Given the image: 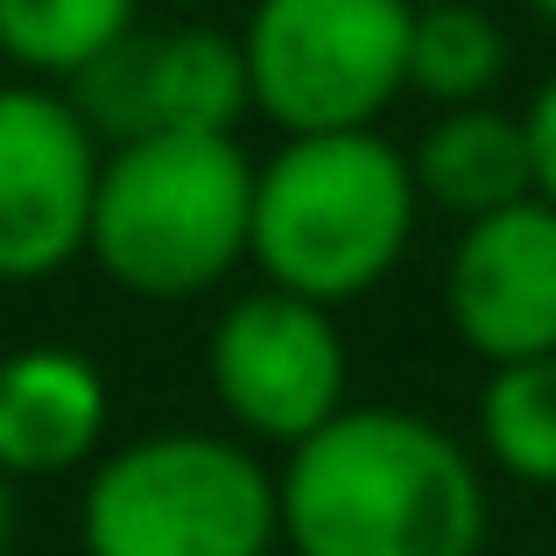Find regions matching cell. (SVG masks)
<instances>
[{
	"label": "cell",
	"instance_id": "1",
	"mask_svg": "<svg viewBox=\"0 0 556 556\" xmlns=\"http://www.w3.org/2000/svg\"><path fill=\"white\" fill-rule=\"evenodd\" d=\"M289 556H479L486 465L402 402H345L275 472Z\"/></svg>",
	"mask_w": 556,
	"mask_h": 556
},
{
	"label": "cell",
	"instance_id": "2",
	"mask_svg": "<svg viewBox=\"0 0 556 556\" xmlns=\"http://www.w3.org/2000/svg\"><path fill=\"white\" fill-rule=\"evenodd\" d=\"M416 218L422 190L408 169V149H394L380 127L282 135V149L254 169L247 261L268 289L345 311L402 268Z\"/></svg>",
	"mask_w": 556,
	"mask_h": 556
},
{
	"label": "cell",
	"instance_id": "3",
	"mask_svg": "<svg viewBox=\"0 0 556 556\" xmlns=\"http://www.w3.org/2000/svg\"><path fill=\"white\" fill-rule=\"evenodd\" d=\"M254 155L240 135H141L106 149L92 240L113 289L141 303H190L218 289L254 247Z\"/></svg>",
	"mask_w": 556,
	"mask_h": 556
},
{
	"label": "cell",
	"instance_id": "4",
	"mask_svg": "<svg viewBox=\"0 0 556 556\" xmlns=\"http://www.w3.org/2000/svg\"><path fill=\"white\" fill-rule=\"evenodd\" d=\"M85 556H268L282 543L275 472L218 430H155L106 451L78 501Z\"/></svg>",
	"mask_w": 556,
	"mask_h": 556
},
{
	"label": "cell",
	"instance_id": "5",
	"mask_svg": "<svg viewBox=\"0 0 556 556\" xmlns=\"http://www.w3.org/2000/svg\"><path fill=\"white\" fill-rule=\"evenodd\" d=\"M408 0H254L240 28L254 113L282 135L380 127L408 92Z\"/></svg>",
	"mask_w": 556,
	"mask_h": 556
},
{
	"label": "cell",
	"instance_id": "6",
	"mask_svg": "<svg viewBox=\"0 0 556 556\" xmlns=\"http://www.w3.org/2000/svg\"><path fill=\"white\" fill-rule=\"evenodd\" d=\"M204 380L240 437L296 451L353 402V353H345L339 311L268 282L247 289L218 311Z\"/></svg>",
	"mask_w": 556,
	"mask_h": 556
},
{
	"label": "cell",
	"instance_id": "7",
	"mask_svg": "<svg viewBox=\"0 0 556 556\" xmlns=\"http://www.w3.org/2000/svg\"><path fill=\"white\" fill-rule=\"evenodd\" d=\"M99 135L56 85H0V282H42L92 240Z\"/></svg>",
	"mask_w": 556,
	"mask_h": 556
},
{
	"label": "cell",
	"instance_id": "8",
	"mask_svg": "<svg viewBox=\"0 0 556 556\" xmlns=\"http://www.w3.org/2000/svg\"><path fill=\"white\" fill-rule=\"evenodd\" d=\"M71 106L99 141L121 149L141 135H240L254 92H247L240 36L226 28H155V36L135 28L71 85Z\"/></svg>",
	"mask_w": 556,
	"mask_h": 556
},
{
	"label": "cell",
	"instance_id": "9",
	"mask_svg": "<svg viewBox=\"0 0 556 556\" xmlns=\"http://www.w3.org/2000/svg\"><path fill=\"white\" fill-rule=\"evenodd\" d=\"M444 317L486 367L556 353V204L521 198L465 218L444 261Z\"/></svg>",
	"mask_w": 556,
	"mask_h": 556
},
{
	"label": "cell",
	"instance_id": "10",
	"mask_svg": "<svg viewBox=\"0 0 556 556\" xmlns=\"http://www.w3.org/2000/svg\"><path fill=\"white\" fill-rule=\"evenodd\" d=\"M106 374L71 345H22L0 359V472L56 479L106 444Z\"/></svg>",
	"mask_w": 556,
	"mask_h": 556
},
{
	"label": "cell",
	"instance_id": "11",
	"mask_svg": "<svg viewBox=\"0 0 556 556\" xmlns=\"http://www.w3.org/2000/svg\"><path fill=\"white\" fill-rule=\"evenodd\" d=\"M408 169H416L422 204L465 218L507 212V204L535 198V149H529V121L507 106H451L437 113L430 127L408 149Z\"/></svg>",
	"mask_w": 556,
	"mask_h": 556
},
{
	"label": "cell",
	"instance_id": "12",
	"mask_svg": "<svg viewBox=\"0 0 556 556\" xmlns=\"http://www.w3.org/2000/svg\"><path fill=\"white\" fill-rule=\"evenodd\" d=\"M141 28V0H0V50L28 85H78Z\"/></svg>",
	"mask_w": 556,
	"mask_h": 556
},
{
	"label": "cell",
	"instance_id": "13",
	"mask_svg": "<svg viewBox=\"0 0 556 556\" xmlns=\"http://www.w3.org/2000/svg\"><path fill=\"white\" fill-rule=\"evenodd\" d=\"M507 28L493 22L486 0H451V8H416L408 28V92L430 99L437 113L486 106L507 78Z\"/></svg>",
	"mask_w": 556,
	"mask_h": 556
},
{
	"label": "cell",
	"instance_id": "14",
	"mask_svg": "<svg viewBox=\"0 0 556 556\" xmlns=\"http://www.w3.org/2000/svg\"><path fill=\"white\" fill-rule=\"evenodd\" d=\"M479 465H493L515 486H556V353L486 367L479 380Z\"/></svg>",
	"mask_w": 556,
	"mask_h": 556
},
{
	"label": "cell",
	"instance_id": "15",
	"mask_svg": "<svg viewBox=\"0 0 556 556\" xmlns=\"http://www.w3.org/2000/svg\"><path fill=\"white\" fill-rule=\"evenodd\" d=\"M521 121H529V149H535V198L556 204V64H549V78L529 92Z\"/></svg>",
	"mask_w": 556,
	"mask_h": 556
},
{
	"label": "cell",
	"instance_id": "16",
	"mask_svg": "<svg viewBox=\"0 0 556 556\" xmlns=\"http://www.w3.org/2000/svg\"><path fill=\"white\" fill-rule=\"evenodd\" d=\"M8 543H14V479L0 472V556H8Z\"/></svg>",
	"mask_w": 556,
	"mask_h": 556
},
{
	"label": "cell",
	"instance_id": "17",
	"mask_svg": "<svg viewBox=\"0 0 556 556\" xmlns=\"http://www.w3.org/2000/svg\"><path fill=\"white\" fill-rule=\"evenodd\" d=\"M529 14H535L543 28H556V0H529Z\"/></svg>",
	"mask_w": 556,
	"mask_h": 556
},
{
	"label": "cell",
	"instance_id": "18",
	"mask_svg": "<svg viewBox=\"0 0 556 556\" xmlns=\"http://www.w3.org/2000/svg\"><path fill=\"white\" fill-rule=\"evenodd\" d=\"M408 8H451V0H408Z\"/></svg>",
	"mask_w": 556,
	"mask_h": 556
},
{
	"label": "cell",
	"instance_id": "19",
	"mask_svg": "<svg viewBox=\"0 0 556 556\" xmlns=\"http://www.w3.org/2000/svg\"><path fill=\"white\" fill-rule=\"evenodd\" d=\"M0 71H8V50H0ZM0 85H8V78H0Z\"/></svg>",
	"mask_w": 556,
	"mask_h": 556
}]
</instances>
